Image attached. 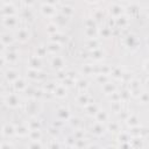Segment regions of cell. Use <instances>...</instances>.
Segmentation results:
<instances>
[{"mask_svg":"<svg viewBox=\"0 0 149 149\" xmlns=\"http://www.w3.org/2000/svg\"><path fill=\"white\" fill-rule=\"evenodd\" d=\"M6 103H7L8 106H9V105H11V106H15V105H18V98H16L15 96H8Z\"/></svg>","mask_w":149,"mask_h":149,"instance_id":"1","label":"cell"},{"mask_svg":"<svg viewBox=\"0 0 149 149\" xmlns=\"http://www.w3.org/2000/svg\"><path fill=\"white\" fill-rule=\"evenodd\" d=\"M28 36H29V34H28L26 30H23V29L19 30V33H18V39H19V40H22V41L26 40Z\"/></svg>","mask_w":149,"mask_h":149,"instance_id":"2","label":"cell"}]
</instances>
